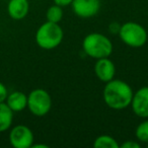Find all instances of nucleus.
<instances>
[{
	"label": "nucleus",
	"instance_id": "13",
	"mask_svg": "<svg viewBox=\"0 0 148 148\" xmlns=\"http://www.w3.org/2000/svg\"><path fill=\"white\" fill-rule=\"evenodd\" d=\"M95 148H120V144L110 135H99L93 141Z\"/></svg>",
	"mask_w": 148,
	"mask_h": 148
},
{
	"label": "nucleus",
	"instance_id": "7",
	"mask_svg": "<svg viewBox=\"0 0 148 148\" xmlns=\"http://www.w3.org/2000/svg\"><path fill=\"white\" fill-rule=\"evenodd\" d=\"M72 10L81 18H90L99 13L101 9L99 0H73Z\"/></svg>",
	"mask_w": 148,
	"mask_h": 148
},
{
	"label": "nucleus",
	"instance_id": "17",
	"mask_svg": "<svg viewBox=\"0 0 148 148\" xmlns=\"http://www.w3.org/2000/svg\"><path fill=\"white\" fill-rule=\"evenodd\" d=\"M139 141H133V140H127L124 142L122 145H120V148H140Z\"/></svg>",
	"mask_w": 148,
	"mask_h": 148
},
{
	"label": "nucleus",
	"instance_id": "2",
	"mask_svg": "<svg viewBox=\"0 0 148 148\" xmlns=\"http://www.w3.org/2000/svg\"><path fill=\"white\" fill-rule=\"evenodd\" d=\"M82 49L87 56L93 59L110 57L113 53L114 46L106 35L101 33H91L84 37Z\"/></svg>",
	"mask_w": 148,
	"mask_h": 148
},
{
	"label": "nucleus",
	"instance_id": "1",
	"mask_svg": "<svg viewBox=\"0 0 148 148\" xmlns=\"http://www.w3.org/2000/svg\"><path fill=\"white\" fill-rule=\"evenodd\" d=\"M133 89L129 83L121 79H112L106 83L103 91L105 103L112 110L121 111L131 106Z\"/></svg>",
	"mask_w": 148,
	"mask_h": 148
},
{
	"label": "nucleus",
	"instance_id": "15",
	"mask_svg": "<svg viewBox=\"0 0 148 148\" xmlns=\"http://www.w3.org/2000/svg\"><path fill=\"white\" fill-rule=\"evenodd\" d=\"M135 136L139 142L148 144V120L141 122L137 126L135 130Z\"/></svg>",
	"mask_w": 148,
	"mask_h": 148
},
{
	"label": "nucleus",
	"instance_id": "16",
	"mask_svg": "<svg viewBox=\"0 0 148 148\" xmlns=\"http://www.w3.org/2000/svg\"><path fill=\"white\" fill-rule=\"evenodd\" d=\"M8 89L5 86L3 82L0 81V103H4L6 101V97L8 95Z\"/></svg>",
	"mask_w": 148,
	"mask_h": 148
},
{
	"label": "nucleus",
	"instance_id": "8",
	"mask_svg": "<svg viewBox=\"0 0 148 148\" xmlns=\"http://www.w3.org/2000/svg\"><path fill=\"white\" fill-rule=\"evenodd\" d=\"M133 113L137 117L147 119L148 118V86H143L134 92L131 101Z\"/></svg>",
	"mask_w": 148,
	"mask_h": 148
},
{
	"label": "nucleus",
	"instance_id": "20",
	"mask_svg": "<svg viewBox=\"0 0 148 148\" xmlns=\"http://www.w3.org/2000/svg\"><path fill=\"white\" fill-rule=\"evenodd\" d=\"M32 147H33V148H49V146L46 145V144H41V143L35 144V143H34Z\"/></svg>",
	"mask_w": 148,
	"mask_h": 148
},
{
	"label": "nucleus",
	"instance_id": "11",
	"mask_svg": "<svg viewBox=\"0 0 148 148\" xmlns=\"http://www.w3.org/2000/svg\"><path fill=\"white\" fill-rule=\"evenodd\" d=\"M5 103L12 110L13 113L23 112L27 108V95L21 90H14L8 93Z\"/></svg>",
	"mask_w": 148,
	"mask_h": 148
},
{
	"label": "nucleus",
	"instance_id": "5",
	"mask_svg": "<svg viewBox=\"0 0 148 148\" xmlns=\"http://www.w3.org/2000/svg\"><path fill=\"white\" fill-rule=\"evenodd\" d=\"M52 108V97L43 88L33 89L27 95V109L36 117H44Z\"/></svg>",
	"mask_w": 148,
	"mask_h": 148
},
{
	"label": "nucleus",
	"instance_id": "9",
	"mask_svg": "<svg viewBox=\"0 0 148 148\" xmlns=\"http://www.w3.org/2000/svg\"><path fill=\"white\" fill-rule=\"evenodd\" d=\"M95 76L103 82L107 83L114 79L116 74V66L109 57L97 59L95 64Z\"/></svg>",
	"mask_w": 148,
	"mask_h": 148
},
{
	"label": "nucleus",
	"instance_id": "10",
	"mask_svg": "<svg viewBox=\"0 0 148 148\" xmlns=\"http://www.w3.org/2000/svg\"><path fill=\"white\" fill-rule=\"evenodd\" d=\"M29 10V0H9L7 12L14 21H21L27 15Z\"/></svg>",
	"mask_w": 148,
	"mask_h": 148
},
{
	"label": "nucleus",
	"instance_id": "19",
	"mask_svg": "<svg viewBox=\"0 0 148 148\" xmlns=\"http://www.w3.org/2000/svg\"><path fill=\"white\" fill-rule=\"evenodd\" d=\"M120 29H121V25H119L118 23H113L110 25V32L112 34H119Z\"/></svg>",
	"mask_w": 148,
	"mask_h": 148
},
{
	"label": "nucleus",
	"instance_id": "12",
	"mask_svg": "<svg viewBox=\"0 0 148 148\" xmlns=\"http://www.w3.org/2000/svg\"><path fill=\"white\" fill-rule=\"evenodd\" d=\"M13 122V111L6 105L0 103V133L5 132L11 127Z\"/></svg>",
	"mask_w": 148,
	"mask_h": 148
},
{
	"label": "nucleus",
	"instance_id": "3",
	"mask_svg": "<svg viewBox=\"0 0 148 148\" xmlns=\"http://www.w3.org/2000/svg\"><path fill=\"white\" fill-rule=\"evenodd\" d=\"M64 33L59 23L46 21L39 27L36 33V43L44 50H53L61 44Z\"/></svg>",
	"mask_w": 148,
	"mask_h": 148
},
{
	"label": "nucleus",
	"instance_id": "4",
	"mask_svg": "<svg viewBox=\"0 0 148 148\" xmlns=\"http://www.w3.org/2000/svg\"><path fill=\"white\" fill-rule=\"evenodd\" d=\"M119 37L125 45L131 48L143 47L148 40L147 31L143 25L134 21H128L121 25Z\"/></svg>",
	"mask_w": 148,
	"mask_h": 148
},
{
	"label": "nucleus",
	"instance_id": "18",
	"mask_svg": "<svg viewBox=\"0 0 148 148\" xmlns=\"http://www.w3.org/2000/svg\"><path fill=\"white\" fill-rule=\"evenodd\" d=\"M53 1H54V4H57L61 7L69 6L73 2V0H53Z\"/></svg>",
	"mask_w": 148,
	"mask_h": 148
},
{
	"label": "nucleus",
	"instance_id": "21",
	"mask_svg": "<svg viewBox=\"0 0 148 148\" xmlns=\"http://www.w3.org/2000/svg\"><path fill=\"white\" fill-rule=\"evenodd\" d=\"M146 145H147V147H148V144H146Z\"/></svg>",
	"mask_w": 148,
	"mask_h": 148
},
{
	"label": "nucleus",
	"instance_id": "6",
	"mask_svg": "<svg viewBox=\"0 0 148 148\" xmlns=\"http://www.w3.org/2000/svg\"><path fill=\"white\" fill-rule=\"evenodd\" d=\"M34 141L33 131L25 125H16L9 132V142L14 148H31Z\"/></svg>",
	"mask_w": 148,
	"mask_h": 148
},
{
	"label": "nucleus",
	"instance_id": "14",
	"mask_svg": "<svg viewBox=\"0 0 148 148\" xmlns=\"http://www.w3.org/2000/svg\"><path fill=\"white\" fill-rule=\"evenodd\" d=\"M63 14H64V12H63L62 7L57 4H54L47 9L46 18H47L48 21L59 23L60 21H62V18H63Z\"/></svg>",
	"mask_w": 148,
	"mask_h": 148
}]
</instances>
